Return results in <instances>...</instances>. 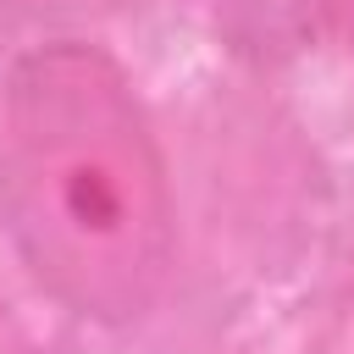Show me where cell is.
<instances>
[{
  "mask_svg": "<svg viewBox=\"0 0 354 354\" xmlns=\"http://www.w3.org/2000/svg\"><path fill=\"white\" fill-rule=\"evenodd\" d=\"M0 221L50 299L83 321H138L177 254V205L149 111L83 39L11 61L0 83Z\"/></svg>",
  "mask_w": 354,
  "mask_h": 354,
  "instance_id": "obj_1",
  "label": "cell"
}]
</instances>
